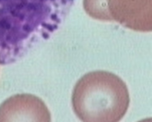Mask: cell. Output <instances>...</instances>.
<instances>
[{
  "mask_svg": "<svg viewBox=\"0 0 152 122\" xmlns=\"http://www.w3.org/2000/svg\"><path fill=\"white\" fill-rule=\"evenodd\" d=\"M152 0H95L98 5L107 13L110 21L123 25L141 16Z\"/></svg>",
  "mask_w": 152,
  "mask_h": 122,
  "instance_id": "3957f363",
  "label": "cell"
},
{
  "mask_svg": "<svg viewBox=\"0 0 152 122\" xmlns=\"http://www.w3.org/2000/svg\"><path fill=\"white\" fill-rule=\"evenodd\" d=\"M130 98L126 83L108 71L89 72L78 81L72 96L74 110L85 122H117L126 114Z\"/></svg>",
  "mask_w": 152,
  "mask_h": 122,
  "instance_id": "6da1fadb",
  "label": "cell"
},
{
  "mask_svg": "<svg viewBox=\"0 0 152 122\" xmlns=\"http://www.w3.org/2000/svg\"><path fill=\"white\" fill-rule=\"evenodd\" d=\"M49 111L44 102L34 95H14L0 105V122H49Z\"/></svg>",
  "mask_w": 152,
  "mask_h": 122,
  "instance_id": "7a4b0ae2",
  "label": "cell"
},
{
  "mask_svg": "<svg viewBox=\"0 0 152 122\" xmlns=\"http://www.w3.org/2000/svg\"><path fill=\"white\" fill-rule=\"evenodd\" d=\"M43 37L45 38H47L48 37V35L46 33L43 34Z\"/></svg>",
  "mask_w": 152,
  "mask_h": 122,
  "instance_id": "52a82bcc",
  "label": "cell"
},
{
  "mask_svg": "<svg viewBox=\"0 0 152 122\" xmlns=\"http://www.w3.org/2000/svg\"><path fill=\"white\" fill-rule=\"evenodd\" d=\"M51 18L53 19H55L56 17V15L55 14H53L51 16Z\"/></svg>",
  "mask_w": 152,
  "mask_h": 122,
  "instance_id": "8992f818",
  "label": "cell"
},
{
  "mask_svg": "<svg viewBox=\"0 0 152 122\" xmlns=\"http://www.w3.org/2000/svg\"><path fill=\"white\" fill-rule=\"evenodd\" d=\"M23 29L25 31H29L30 30V27L29 25H26L24 26Z\"/></svg>",
  "mask_w": 152,
  "mask_h": 122,
  "instance_id": "277c9868",
  "label": "cell"
},
{
  "mask_svg": "<svg viewBox=\"0 0 152 122\" xmlns=\"http://www.w3.org/2000/svg\"><path fill=\"white\" fill-rule=\"evenodd\" d=\"M44 26L48 28L49 30L50 31H53V28L51 25L46 24L44 25Z\"/></svg>",
  "mask_w": 152,
  "mask_h": 122,
  "instance_id": "5b68a950",
  "label": "cell"
}]
</instances>
